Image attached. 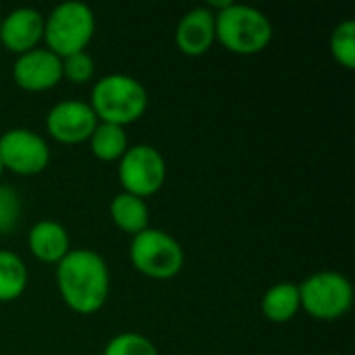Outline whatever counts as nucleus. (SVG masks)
I'll return each mask as SVG.
<instances>
[{"label": "nucleus", "instance_id": "f257e3e1", "mask_svg": "<svg viewBox=\"0 0 355 355\" xmlns=\"http://www.w3.org/2000/svg\"><path fill=\"white\" fill-rule=\"evenodd\" d=\"M56 287L73 312L94 314L104 308L110 293L108 264L94 250H71L56 264Z\"/></svg>", "mask_w": 355, "mask_h": 355}, {"label": "nucleus", "instance_id": "f03ea898", "mask_svg": "<svg viewBox=\"0 0 355 355\" xmlns=\"http://www.w3.org/2000/svg\"><path fill=\"white\" fill-rule=\"evenodd\" d=\"M87 104L98 123L127 127L148 110V89L131 75L110 73L94 83Z\"/></svg>", "mask_w": 355, "mask_h": 355}, {"label": "nucleus", "instance_id": "7ed1b4c3", "mask_svg": "<svg viewBox=\"0 0 355 355\" xmlns=\"http://www.w3.org/2000/svg\"><path fill=\"white\" fill-rule=\"evenodd\" d=\"M216 40L233 54L252 56L262 52L272 42L270 19L250 4L227 2L220 10H214Z\"/></svg>", "mask_w": 355, "mask_h": 355}, {"label": "nucleus", "instance_id": "20e7f679", "mask_svg": "<svg viewBox=\"0 0 355 355\" xmlns=\"http://www.w3.org/2000/svg\"><path fill=\"white\" fill-rule=\"evenodd\" d=\"M96 33L94 10L79 0H67L56 4L48 17H44V42L58 58H67L77 52H85Z\"/></svg>", "mask_w": 355, "mask_h": 355}, {"label": "nucleus", "instance_id": "39448f33", "mask_svg": "<svg viewBox=\"0 0 355 355\" xmlns=\"http://www.w3.org/2000/svg\"><path fill=\"white\" fill-rule=\"evenodd\" d=\"M129 260L137 272L150 279L166 281L181 272L185 254L181 243L162 229L148 227L133 235L129 245Z\"/></svg>", "mask_w": 355, "mask_h": 355}, {"label": "nucleus", "instance_id": "423d86ee", "mask_svg": "<svg viewBox=\"0 0 355 355\" xmlns=\"http://www.w3.org/2000/svg\"><path fill=\"white\" fill-rule=\"evenodd\" d=\"M300 302L302 308L316 320H339L354 304V287L341 272H314L300 285Z\"/></svg>", "mask_w": 355, "mask_h": 355}, {"label": "nucleus", "instance_id": "0eeeda50", "mask_svg": "<svg viewBox=\"0 0 355 355\" xmlns=\"http://www.w3.org/2000/svg\"><path fill=\"white\" fill-rule=\"evenodd\" d=\"M166 181V162L160 150L150 144L127 148L119 160V183L125 193L141 200L158 193Z\"/></svg>", "mask_w": 355, "mask_h": 355}, {"label": "nucleus", "instance_id": "6e6552de", "mask_svg": "<svg viewBox=\"0 0 355 355\" xmlns=\"http://www.w3.org/2000/svg\"><path fill=\"white\" fill-rule=\"evenodd\" d=\"M0 162L15 175H40L50 164V148L40 133L15 127L0 135Z\"/></svg>", "mask_w": 355, "mask_h": 355}, {"label": "nucleus", "instance_id": "1a4fd4ad", "mask_svg": "<svg viewBox=\"0 0 355 355\" xmlns=\"http://www.w3.org/2000/svg\"><path fill=\"white\" fill-rule=\"evenodd\" d=\"M96 125L98 119L89 104L83 100H62L54 104L46 114V129L50 137L67 146L87 141Z\"/></svg>", "mask_w": 355, "mask_h": 355}, {"label": "nucleus", "instance_id": "9d476101", "mask_svg": "<svg viewBox=\"0 0 355 355\" xmlns=\"http://www.w3.org/2000/svg\"><path fill=\"white\" fill-rule=\"evenodd\" d=\"M62 79V58L48 48H33L19 54L12 64V81L25 92H48Z\"/></svg>", "mask_w": 355, "mask_h": 355}, {"label": "nucleus", "instance_id": "9b49d317", "mask_svg": "<svg viewBox=\"0 0 355 355\" xmlns=\"http://www.w3.org/2000/svg\"><path fill=\"white\" fill-rule=\"evenodd\" d=\"M44 42V15L31 6L10 10L0 19V44L12 54H25Z\"/></svg>", "mask_w": 355, "mask_h": 355}, {"label": "nucleus", "instance_id": "f8f14e48", "mask_svg": "<svg viewBox=\"0 0 355 355\" xmlns=\"http://www.w3.org/2000/svg\"><path fill=\"white\" fill-rule=\"evenodd\" d=\"M177 48L185 56H202L216 42L214 10L208 6H196L187 10L175 31Z\"/></svg>", "mask_w": 355, "mask_h": 355}, {"label": "nucleus", "instance_id": "ddd939ff", "mask_svg": "<svg viewBox=\"0 0 355 355\" xmlns=\"http://www.w3.org/2000/svg\"><path fill=\"white\" fill-rule=\"evenodd\" d=\"M27 245L35 260L58 264L71 252L69 231L56 220H40L27 233Z\"/></svg>", "mask_w": 355, "mask_h": 355}, {"label": "nucleus", "instance_id": "4468645a", "mask_svg": "<svg viewBox=\"0 0 355 355\" xmlns=\"http://www.w3.org/2000/svg\"><path fill=\"white\" fill-rule=\"evenodd\" d=\"M262 314L266 320L277 322V324H285L289 320L295 318V314L302 310V302H300V285L295 283H277L272 285L264 297H262Z\"/></svg>", "mask_w": 355, "mask_h": 355}, {"label": "nucleus", "instance_id": "2eb2a0df", "mask_svg": "<svg viewBox=\"0 0 355 355\" xmlns=\"http://www.w3.org/2000/svg\"><path fill=\"white\" fill-rule=\"evenodd\" d=\"M110 218L123 233L133 237L150 227V208L146 200L121 191L110 202Z\"/></svg>", "mask_w": 355, "mask_h": 355}, {"label": "nucleus", "instance_id": "dca6fc26", "mask_svg": "<svg viewBox=\"0 0 355 355\" xmlns=\"http://www.w3.org/2000/svg\"><path fill=\"white\" fill-rule=\"evenodd\" d=\"M29 272L19 254L0 250V302H15L27 289Z\"/></svg>", "mask_w": 355, "mask_h": 355}, {"label": "nucleus", "instance_id": "f3484780", "mask_svg": "<svg viewBox=\"0 0 355 355\" xmlns=\"http://www.w3.org/2000/svg\"><path fill=\"white\" fill-rule=\"evenodd\" d=\"M87 141L92 154L102 162H119L129 148L125 127H116L108 123H98Z\"/></svg>", "mask_w": 355, "mask_h": 355}, {"label": "nucleus", "instance_id": "a211bd4d", "mask_svg": "<svg viewBox=\"0 0 355 355\" xmlns=\"http://www.w3.org/2000/svg\"><path fill=\"white\" fill-rule=\"evenodd\" d=\"M331 54L333 58L345 67L347 71H352L355 67V21L354 19H345L341 21L333 33H331Z\"/></svg>", "mask_w": 355, "mask_h": 355}, {"label": "nucleus", "instance_id": "6ab92c4d", "mask_svg": "<svg viewBox=\"0 0 355 355\" xmlns=\"http://www.w3.org/2000/svg\"><path fill=\"white\" fill-rule=\"evenodd\" d=\"M102 355H158V349L139 333H121L106 343Z\"/></svg>", "mask_w": 355, "mask_h": 355}, {"label": "nucleus", "instance_id": "aec40b11", "mask_svg": "<svg viewBox=\"0 0 355 355\" xmlns=\"http://www.w3.org/2000/svg\"><path fill=\"white\" fill-rule=\"evenodd\" d=\"M94 77V58L87 52H77L62 58V79L75 85H83Z\"/></svg>", "mask_w": 355, "mask_h": 355}, {"label": "nucleus", "instance_id": "412c9836", "mask_svg": "<svg viewBox=\"0 0 355 355\" xmlns=\"http://www.w3.org/2000/svg\"><path fill=\"white\" fill-rule=\"evenodd\" d=\"M21 216V198L10 185H0V233H10Z\"/></svg>", "mask_w": 355, "mask_h": 355}, {"label": "nucleus", "instance_id": "4be33fe9", "mask_svg": "<svg viewBox=\"0 0 355 355\" xmlns=\"http://www.w3.org/2000/svg\"><path fill=\"white\" fill-rule=\"evenodd\" d=\"M2 173H4V166H2V162H0V177H2Z\"/></svg>", "mask_w": 355, "mask_h": 355}]
</instances>
